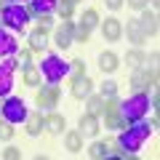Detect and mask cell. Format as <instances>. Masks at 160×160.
Instances as JSON below:
<instances>
[{"label": "cell", "instance_id": "1", "mask_svg": "<svg viewBox=\"0 0 160 160\" xmlns=\"http://www.w3.org/2000/svg\"><path fill=\"white\" fill-rule=\"evenodd\" d=\"M155 128L149 126L147 120H136V123H128L126 128H120L118 131V139L112 142V155L109 158H133V155L139 152V149L147 144V139L152 136Z\"/></svg>", "mask_w": 160, "mask_h": 160}, {"label": "cell", "instance_id": "2", "mask_svg": "<svg viewBox=\"0 0 160 160\" xmlns=\"http://www.w3.org/2000/svg\"><path fill=\"white\" fill-rule=\"evenodd\" d=\"M149 112V93L147 91H133L128 99L120 102V115L126 123H136V120H144Z\"/></svg>", "mask_w": 160, "mask_h": 160}, {"label": "cell", "instance_id": "3", "mask_svg": "<svg viewBox=\"0 0 160 160\" xmlns=\"http://www.w3.org/2000/svg\"><path fill=\"white\" fill-rule=\"evenodd\" d=\"M32 22L27 3H3V13H0V24H6L13 32H22L27 24Z\"/></svg>", "mask_w": 160, "mask_h": 160}, {"label": "cell", "instance_id": "4", "mask_svg": "<svg viewBox=\"0 0 160 160\" xmlns=\"http://www.w3.org/2000/svg\"><path fill=\"white\" fill-rule=\"evenodd\" d=\"M38 69H40V75H43V80H46V83L59 86V83H62V80L69 75V62H64L59 53H48Z\"/></svg>", "mask_w": 160, "mask_h": 160}, {"label": "cell", "instance_id": "5", "mask_svg": "<svg viewBox=\"0 0 160 160\" xmlns=\"http://www.w3.org/2000/svg\"><path fill=\"white\" fill-rule=\"evenodd\" d=\"M29 115L27 104H24L22 96H6L3 99V109H0V118L8 120L11 126H19V123H24Z\"/></svg>", "mask_w": 160, "mask_h": 160}, {"label": "cell", "instance_id": "6", "mask_svg": "<svg viewBox=\"0 0 160 160\" xmlns=\"http://www.w3.org/2000/svg\"><path fill=\"white\" fill-rule=\"evenodd\" d=\"M128 86L133 91H149V88L158 86V67H139V69H131V80H128Z\"/></svg>", "mask_w": 160, "mask_h": 160}, {"label": "cell", "instance_id": "7", "mask_svg": "<svg viewBox=\"0 0 160 160\" xmlns=\"http://www.w3.org/2000/svg\"><path fill=\"white\" fill-rule=\"evenodd\" d=\"M102 118H104V126H107L109 131H120V128L128 126L126 120H123V115H120V99H118V96H112V99H107V102H104Z\"/></svg>", "mask_w": 160, "mask_h": 160}, {"label": "cell", "instance_id": "8", "mask_svg": "<svg viewBox=\"0 0 160 160\" xmlns=\"http://www.w3.org/2000/svg\"><path fill=\"white\" fill-rule=\"evenodd\" d=\"M59 99H62V88L59 86H43L40 83L38 88H35V104H38L40 109H53L59 104Z\"/></svg>", "mask_w": 160, "mask_h": 160}, {"label": "cell", "instance_id": "9", "mask_svg": "<svg viewBox=\"0 0 160 160\" xmlns=\"http://www.w3.org/2000/svg\"><path fill=\"white\" fill-rule=\"evenodd\" d=\"M16 69H19L16 56L0 62V96H3V99L11 96V91H13V75H16Z\"/></svg>", "mask_w": 160, "mask_h": 160}, {"label": "cell", "instance_id": "10", "mask_svg": "<svg viewBox=\"0 0 160 160\" xmlns=\"http://www.w3.org/2000/svg\"><path fill=\"white\" fill-rule=\"evenodd\" d=\"M72 29H75V22L72 19H64L59 27H53V43H56V48H62V51H67L69 46H72Z\"/></svg>", "mask_w": 160, "mask_h": 160}, {"label": "cell", "instance_id": "11", "mask_svg": "<svg viewBox=\"0 0 160 160\" xmlns=\"http://www.w3.org/2000/svg\"><path fill=\"white\" fill-rule=\"evenodd\" d=\"M99 29H102V38L107 40V43H118V40L123 38V22H120V19H115V16L99 22Z\"/></svg>", "mask_w": 160, "mask_h": 160}, {"label": "cell", "instance_id": "12", "mask_svg": "<svg viewBox=\"0 0 160 160\" xmlns=\"http://www.w3.org/2000/svg\"><path fill=\"white\" fill-rule=\"evenodd\" d=\"M69 93H72L78 102H86V99L93 93V80L88 78V75H83V78H75V80H72V86H69Z\"/></svg>", "mask_w": 160, "mask_h": 160}, {"label": "cell", "instance_id": "13", "mask_svg": "<svg viewBox=\"0 0 160 160\" xmlns=\"http://www.w3.org/2000/svg\"><path fill=\"white\" fill-rule=\"evenodd\" d=\"M16 51H19L16 38H13V35L8 32V29H3V27H0V62H3V59L16 56Z\"/></svg>", "mask_w": 160, "mask_h": 160}, {"label": "cell", "instance_id": "14", "mask_svg": "<svg viewBox=\"0 0 160 160\" xmlns=\"http://www.w3.org/2000/svg\"><path fill=\"white\" fill-rule=\"evenodd\" d=\"M43 128H46L48 133H64V128H67V120H64L62 112H53V109H48L46 118H43Z\"/></svg>", "mask_w": 160, "mask_h": 160}, {"label": "cell", "instance_id": "15", "mask_svg": "<svg viewBox=\"0 0 160 160\" xmlns=\"http://www.w3.org/2000/svg\"><path fill=\"white\" fill-rule=\"evenodd\" d=\"M123 35L128 38V43H136V46L147 43V35H144V29H142V24H139V19H128V24L123 27Z\"/></svg>", "mask_w": 160, "mask_h": 160}, {"label": "cell", "instance_id": "16", "mask_svg": "<svg viewBox=\"0 0 160 160\" xmlns=\"http://www.w3.org/2000/svg\"><path fill=\"white\" fill-rule=\"evenodd\" d=\"M27 40H29V48H32L35 53H43V51L48 48V32H46V29H40V27L29 29Z\"/></svg>", "mask_w": 160, "mask_h": 160}, {"label": "cell", "instance_id": "17", "mask_svg": "<svg viewBox=\"0 0 160 160\" xmlns=\"http://www.w3.org/2000/svg\"><path fill=\"white\" fill-rule=\"evenodd\" d=\"M139 24H142V29H144L147 38H155V35H158V13H155L152 8H142V19H139Z\"/></svg>", "mask_w": 160, "mask_h": 160}, {"label": "cell", "instance_id": "18", "mask_svg": "<svg viewBox=\"0 0 160 160\" xmlns=\"http://www.w3.org/2000/svg\"><path fill=\"white\" fill-rule=\"evenodd\" d=\"M99 128H102V126H99V118H93V115H80V123H78V131L80 133H83V136H88V139H93V136H96V133H99Z\"/></svg>", "mask_w": 160, "mask_h": 160}, {"label": "cell", "instance_id": "19", "mask_svg": "<svg viewBox=\"0 0 160 160\" xmlns=\"http://www.w3.org/2000/svg\"><path fill=\"white\" fill-rule=\"evenodd\" d=\"M43 109H38V112H29L27 120H24V131L29 133V136H40L43 133Z\"/></svg>", "mask_w": 160, "mask_h": 160}, {"label": "cell", "instance_id": "20", "mask_svg": "<svg viewBox=\"0 0 160 160\" xmlns=\"http://www.w3.org/2000/svg\"><path fill=\"white\" fill-rule=\"evenodd\" d=\"M27 8L35 19V16H43V13H53L56 11V0H27Z\"/></svg>", "mask_w": 160, "mask_h": 160}, {"label": "cell", "instance_id": "21", "mask_svg": "<svg viewBox=\"0 0 160 160\" xmlns=\"http://www.w3.org/2000/svg\"><path fill=\"white\" fill-rule=\"evenodd\" d=\"M64 149L72 155L83 152V133L80 131H64Z\"/></svg>", "mask_w": 160, "mask_h": 160}, {"label": "cell", "instance_id": "22", "mask_svg": "<svg viewBox=\"0 0 160 160\" xmlns=\"http://www.w3.org/2000/svg\"><path fill=\"white\" fill-rule=\"evenodd\" d=\"M118 67H120V59H118V53H112V51H104V53H99V69H102L104 75H112Z\"/></svg>", "mask_w": 160, "mask_h": 160}, {"label": "cell", "instance_id": "23", "mask_svg": "<svg viewBox=\"0 0 160 160\" xmlns=\"http://www.w3.org/2000/svg\"><path fill=\"white\" fill-rule=\"evenodd\" d=\"M104 102H107V99H104L102 93H91V96L86 99V112L93 115V118H102V112H104Z\"/></svg>", "mask_w": 160, "mask_h": 160}, {"label": "cell", "instance_id": "24", "mask_svg": "<svg viewBox=\"0 0 160 160\" xmlns=\"http://www.w3.org/2000/svg\"><path fill=\"white\" fill-rule=\"evenodd\" d=\"M22 80H24V86H29V88H38L40 83H43V75H40V69L32 64V67H24Z\"/></svg>", "mask_w": 160, "mask_h": 160}, {"label": "cell", "instance_id": "25", "mask_svg": "<svg viewBox=\"0 0 160 160\" xmlns=\"http://www.w3.org/2000/svg\"><path fill=\"white\" fill-rule=\"evenodd\" d=\"M109 155H112V144H107V142H93L88 147V158H93V160L109 158Z\"/></svg>", "mask_w": 160, "mask_h": 160}, {"label": "cell", "instance_id": "26", "mask_svg": "<svg viewBox=\"0 0 160 160\" xmlns=\"http://www.w3.org/2000/svg\"><path fill=\"white\" fill-rule=\"evenodd\" d=\"M144 62H147V56H144L139 48H133V51H128L126 53V64L131 69H139V67H144Z\"/></svg>", "mask_w": 160, "mask_h": 160}, {"label": "cell", "instance_id": "27", "mask_svg": "<svg viewBox=\"0 0 160 160\" xmlns=\"http://www.w3.org/2000/svg\"><path fill=\"white\" fill-rule=\"evenodd\" d=\"M88 38H91V27H86L83 22H78L75 29H72V40L75 43H88Z\"/></svg>", "mask_w": 160, "mask_h": 160}, {"label": "cell", "instance_id": "28", "mask_svg": "<svg viewBox=\"0 0 160 160\" xmlns=\"http://www.w3.org/2000/svg\"><path fill=\"white\" fill-rule=\"evenodd\" d=\"M80 22L86 24V27H99V22H102V19H99V11L96 8H86V11H83V16H80Z\"/></svg>", "mask_w": 160, "mask_h": 160}, {"label": "cell", "instance_id": "29", "mask_svg": "<svg viewBox=\"0 0 160 160\" xmlns=\"http://www.w3.org/2000/svg\"><path fill=\"white\" fill-rule=\"evenodd\" d=\"M56 13H59L62 19H72L75 3H69V0H56Z\"/></svg>", "mask_w": 160, "mask_h": 160}, {"label": "cell", "instance_id": "30", "mask_svg": "<svg viewBox=\"0 0 160 160\" xmlns=\"http://www.w3.org/2000/svg\"><path fill=\"white\" fill-rule=\"evenodd\" d=\"M83 75H88L86 72V62H83V59H72V62H69V78H83Z\"/></svg>", "mask_w": 160, "mask_h": 160}, {"label": "cell", "instance_id": "31", "mask_svg": "<svg viewBox=\"0 0 160 160\" xmlns=\"http://www.w3.org/2000/svg\"><path fill=\"white\" fill-rule=\"evenodd\" d=\"M32 48H19V51H16V62H19V67H32Z\"/></svg>", "mask_w": 160, "mask_h": 160}, {"label": "cell", "instance_id": "32", "mask_svg": "<svg viewBox=\"0 0 160 160\" xmlns=\"http://www.w3.org/2000/svg\"><path fill=\"white\" fill-rule=\"evenodd\" d=\"M11 139H13V126L0 118V142H11Z\"/></svg>", "mask_w": 160, "mask_h": 160}, {"label": "cell", "instance_id": "33", "mask_svg": "<svg viewBox=\"0 0 160 160\" xmlns=\"http://www.w3.org/2000/svg\"><path fill=\"white\" fill-rule=\"evenodd\" d=\"M102 96L104 99L118 96V83H115V80H104V83H102Z\"/></svg>", "mask_w": 160, "mask_h": 160}, {"label": "cell", "instance_id": "34", "mask_svg": "<svg viewBox=\"0 0 160 160\" xmlns=\"http://www.w3.org/2000/svg\"><path fill=\"white\" fill-rule=\"evenodd\" d=\"M35 22H38V27H40V29H46V32H51V29H53V16H51V13L35 16Z\"/></svg>", "mask_w": 160, "mask_h": 160}, {"label": "cell", "instance_id": "35", "mask_svg": "<svg viewBox=\"0 0 160 160\" xmlns=\"http://www.w3.org/2000/svg\"><path fill=\"white\" fill-rule=\"evenodd\" d=\"M3 160H22V149H19V147L3 149Z\"/></svg>", "mask_w": 160, "mask_h": 160}, {"label": "cell", "instance_id": "36", "mask_svg": "<svg viewBox=\"0 0 160 160\" xmlns=\"http://www.w3.org/2000/svg\"><path fill=\"white\" fill-rule=\"evenodd\" d=\"M128 8H133V11H142V8H147V0H128Z\"/></svg>", "mask_w": 160, "mask_h": 160}, {"label": "cell", "instance_id": "37", "mask_svg": "<svg viewBox=\"0 0 160 160\" xmlns=\"http://www.w3.org/2000/svg\"><path fill=\"white\" fill-rule=\"evenodd\" d=\"M104 3H107V8H109V11H120L126 0H104Z\"/></svg>", "mask_w": 160, "mask_h": 160}, {"label": "cell", "instance_id": "38", "mask_svg": "<svg viewBox=\"0 0 160 160\" xmlns=\"http://www.w3.org/2000/svg\"><path fill=\"white\" fill-rule=\"evenodd\" d=\"M158 59H160V53H158V51H152V53H149V62H152L149 67H158Z\"/></svg>", "mask_w": 160, "mask_h": 160}, {"label": "cell", "instance_id": "39", "mask_svg": "<svg viewBox=\"0 0 160 160\" xmlns=\"http://www.w3.org/2000/svg\"><path fill=\"white\" fill-rule=\"evenodd\" d=\"M6 3H27V0H6Z\"/></svg>", "mask_w": 160, "mask_h": 160}, {"label": "cell", "instance_id": "40", "mask_svg": "<svg viewBox=\"0 0 160 160\" xmlns=\"http://www.w3.org/2000/svg\"><path fill=\"white\" fill-rule=\"evenodd\" d=\"M69 3H75V6H78V3H80V0H69Z\"/></svg>", "mask_w": 160, "mask_h": 160}]
</instances>
